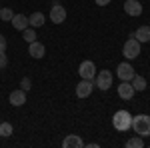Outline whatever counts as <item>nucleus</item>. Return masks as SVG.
I'll return each mask as SVG.
<instances>
[{
	"label": "nucleus",
	"mask_w": 150,
	"mask_h": 148,
	"mask_svg": "<svg viewBox=\"0 0 150 148\" xmlns=\"http://www.w3.org/2000/svg\"><path fill=\"white\" fill-rule=\"evenodd\" d=\"M132 130H134L138 136H142V138L150 136V116L148 114L132 116Z\"/></svg>",
	"instance_id": "f257e3e1"
},
{
	"label": "nucleus",
	"mask_w": 150,
	"mask_h": 148,
	"mask_svg": "<svg viewBox=\"0 0 150 148\" xmlns=\"http://www.w3.org/2000/svg\"><path fill=\"white\" fill-rule=\"evenodd\" d=\"M112 124H114V128L118 132H126V130L132 128V114L128 110H118L112 116Z\"/></svg>",
	"instance_id": "f03ea898"
},
{
	"label": "nucleus",
	"mask_w": 150,
	"mask_h": 148,
	"mask_svg": "<svg viewBox=\"0 0 150 148\" xmlns=\"http://www.w3.org/2000/svg\"><path fill=\"white\" fill-rule=\"evenodd\" d=\"M122 54H124L126 60H134V58H138V54H140V42L134 38V34H130V36H128V40L124 42Z\"/></svg>",
	"instance_id": "7ed1b4c3"
},
{
	"label": "nucleus",
	"mask_w": 150,
	"mask_h": 148,
	"mask_svg": "<svg viewBox=\"0 0 150 148\" xmlns=\"http://www.w3.org/2000/svg\"><path fill=\"white\" fill-rule=\"evenodd\" d=\"M50 20H52L54 24H62L64 20H66V8H64L58 0H54L52 8H50Z\"/></svg>",
	"instance_id": "20e7f679"
},
{
	"label": "nucleus",
	"mask_w": 150,
	"mask_h": 148,
	"mask_svg": "<svg viewBox=\"0 0 150 148\" xmlns=\"http://www.w3.org/2000/svg\"><path fill=\"white\" fill-rule=\"evenodd\" d=\"M78 74H80V78H84V80H94L96 78V66H94L92 60H84V62H80Z\"/></svg>",
	"instance_id": "39448f33"
},
{
	"label": "nucleus",
	"mask_w": 150,
	"mask_h": 148,
	"mask_svg": "<svg viewBox=\"0 0 150 148\" xmlns=\"http://www.w3.org/2000/svg\"><path fill=\"white\" fill-rule=\"evenodd\" d=\"M94 86H98L100 90H108L112 86V72L110 70H100L96 74V84Z\"/></svg>",
	"instance_id": "423d86ee"
},
{
	"label": "nucleus",
	"mask_w": 150,
	"mask_h": 148,
	"mask_svg": "<svg viewBox=\"0 0 150 148\" xmlns=\"http://www.w3.org/2000/svg\"><path fill=\"white\" fill-rule=\"evenodd\" d=\"M94 90V82L92 80H84L82 78L78 84H76V96L78 98H88Z\"/></svg>",
	"instance_id": "0eeeda50"
},
{
	"label": "nucleus",
	"mask_w": 150,
	"mask_h": 148,
	"mask_svg": "<svg viewBox=\"0 0 150 148\" xmlns=\"http://www.w3.org/2000/svg\"><path fill=\"white\" fill-rule=\"evenodd\" d=\"M134 74H136V72H134V68H132L128 62L118 64V68H116V76H118L120 80H128V82H130V80L134 78Z\"/></svg>",
	"instance_id": "6e6552de"
},
{
	"label": "nucleus",
	"mask_w": 150,
	"mask_h": 148,
	"mask_svg": "<svg viewBox=\"0 0 150 148\" xmlns=\"http://www.w3.org/2000/svg\"><path fill=\"white\" fill-rule=\"evenodd\" d=\"M134 86H132V82H128V80H122V84L118 86V96L122 98V100H130L132 96H134Z\"/></svg>",
	"instance_id": "1a4fd4ad"
},
{
	"label": "nucleus",
	"mask_w": 150,
	"mask_h": 148,
	"mask_svg": "<svg viewBox=\"0 0 150 148\" xmlns=\"http://www.w3.org/2000/svg\"><path fill=\"white\" fill-rule=\"evenodd\" d=\"M124 12L128 16H140L142 14V4L138 0H126L124 2Z\"/></svg>",
	"instance_id": "9d476101"
},
{
	"label": "nucleus",
	"mask_w": 150,
	"mask_h": 148,
	"mask_svg": "<svg viewBox=\"0 0 150 148\" xmlns=\"http://www.w3.org/2000/svg\"><path fill=\"white\" fill-rule=\"evenodd\" d=\"M62 146L64 148H82L84 142H82V138L78 134H68V136H64V140H62Z\"/></svg>",
	"instance_id": "9b49d317"
},
{
	"label": "nucleus",
	"mask_w": 150,
	"mask_h": 148,
	"mask_svg": "<svg viewBox=\"0 0 150 148\" xmlns=\"http://www.w3.org/2000/svg\"><path fill=\"white\" fill-rule=\"evenodd\" d=\"M44 52H46V48H44L42 42H38V40L30 42V46H28V54H30L32 58H42V56H44Z\"/></svg>",
	"instance_id": "f8f14e48"
},
{
	"label": "nucleus",
	"mask_w": 150,
	"mask_h": 148,
	"mask_svg": "<svg viewBox=\"0 0 150 148\" xmlns=\"http://www.w3.org/2000/svg\"><path fill=\"white\" fill-rule=\"evenodd\" d=\"M10 22H12V26H14V30H20V32H22L24 28L30 26V24H28V16H24V14H14Z\"/></svg>",
	"instance_id": "ddd939ff"
},
{
	"label": "nucleus",
	"mask_w": 150,
	"mask_h": 148,
	"mask_svg": "<svg viewBox=\"0 0 150 148\" xmlns=\"http://www.w3.org/2000/svg\"><path fill=\"white\" fill-rule=\"evenodd\" d=\"M8 102L12 104V106H22L24 102H26V92L20 88V90H14L10 92V96H8Z\"/></svg>",
	"instance_id": "4468645a"
},
{
	"label": "nucleus",
	"mask_w": 150,
	"mask_h": 148,
	"mask_svg": "<svg viewBox=\"0 0 150 148\" xmlns=\"http://www.w3.org/2000/svg\"><path fill=\"white\" fill-rule=\"evenodd\" d=\"M134 38L138 42H150V26H140L134 32Z\"/></svg>",
	"instance_id": "2eb2a0df"
},
{
	"label": "nucleus",
	"mask_w": 150,
	"mask_h": 148,
	"mask_svg": "<svg viewBox=\"0 0 150 148\" xmlns=\"http://www.w3.org/2000/svg\"><path fill=\"white\" fill-rule=\"evenodd\" d=\"M44 20H46V18H44V14H42V12H34V14H30V16H28V24H30L32 28H40V26L44 24Z\"/></svg>",
	"instance_id": "dca6fc26"
},
{
	"label": "nucleus",
	"mask_w": 150,
	"mask_h": 148,
	"mask_svg": "<svg viewBox=\"0 0 150 148\" xmlns=\"http://www.w3.org/2000/svg\"><path fill=\"white\" fill-rule=\"evenodd\" d=\"M130 82H132V86H134V90H136V92H144V90H146V86H148V84H146V78L140 76V74H134V78L130 80Z\"/></svg>",
	"instance_id": "f3484780"
},
{
	"label": "nucleus",
	"mask_w": 150,
	"mask_h": 148,
	"mask_svg": "<svg viewBox=\"0 0 150 148\" xmlns=\"http://www.w3.org/2000/svg\"><path fill=\"white\" fill-rule=\"evenodd\" d=\"M126 148H144V138L138 136V134H136L134 138H128Z\"/></svg>",
	"instance_id": "a211bd4d"
},
{
	"label": "nucleus",
	"mask_w": 150,
	"mask_h": 148,
	"mask_svg": "<svg viewBox=\"0 0 150 148\" xmlns=\"http://www.w3.org/2000/svg\"><path fill=\"white\" fill-rule=\"evenodd\" d=\"M22 36H24V40H26V42H28V44H30V42H34L36 38H38V36H36V32H34V28H32V26H28V28H24V30H22Z\"/></svg>",
	"instance_id": "6ab92c4d"
},
{
	"label": "nucleus",
	"mask_w": 150,
	"mask_h": 148,
	"mask_svg": "<svg viewBox=\"0 0 150 148\" xmlns=\"http://www.w3.org/2000/svg\"><path fill=\"white\" fill-rule=\"evenodd\" d=\"M0 136H4V138L12 136V124L10 122H0Z\"/></svg>",
	"instance_id": "aec40b11"
},
{
	"label": "nucleus",
	"mask_w": 150,
	"mask_h": 148,
	"mask_svg": "<svg viewBox=\"0 0 150 148\" xmlns=\"http://www.w3.org/2000/svg\"><path fill=\"white\" fill-rule=\"evenodd\" d=\"M12 16H14V12L10 10V8H0V18L2 20H6V22H10Z\"/></svg>",
	"instance_id": "412c9836"
},
{
	"label": "nucleus",
	"mask_w": 150,
	"mask_h": 148,
	"mask_svg": "<svg viewBox=\"0 0 150 148\" xmlns=\"http://www.w3.org/2000/svg\"><path fill=\"white\" fill-rule=\"evenodd\" d=\"M20 86H22L24 92H28L30 88H32V82H30V78H22V80H20Z\"/></svg>",
	"instance_id": "4be33fe9"
},
{
	"label": "nucleus",
	"mask_w": 150,
	"mask_h": 148,
	"mask_svg": "<svg viewBox=\"0 0 150 148\" xmlns=\"http://www.w3.org/2000/svg\"><path fill=\"white\" fill-rule=\"evenodd\" d=\"M6 64H8V58H6V54L0 50V68H4Z\"/></svg>",
	"instance_id": "5701e85b"
},
{
	"label": "nucleus",
	"mask_w": 150,
	"mask_h": 148,
	"mask_svg": "<svg viewBox=\"0 0 150 148\" xmlns=\"http://www.w3.org/2000/svg\"><path fill=\"white\" fill-rule=\"evenodd\" d=\"M6 46H8V42H6V36L0 34V50L4 52V50H6Z\"/></svg>",
	"instance_id": "b1692460"
},
{
	"label": "nucleus",
	"mask_w": 150,
	"mask_h": 148,
	"mask_svg": "<svg viewBox=\"0 0 150 148\" xmlns=\"http://www.w3.org/2000/svg\"><path fill=\"white\" fill-rule=\"evenodd\" d=\"M94 2H96L98 6H106V4H110L112 0H94Z\"/></svg>",
	"instance_id": "393cba45"
}]
</instances>
